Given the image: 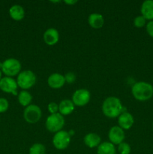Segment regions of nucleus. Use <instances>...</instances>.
I'll use <instances>...</instances> for the list:
<instances>
[{
	"label": "nucleus",
	"instance_id": "obj_1",
	"mask_svg": "<svg viewBox=\"0 0 153 154\" xmlns=\"http://www.w3.org/2000/svg\"><path fill=\"white\" fill-rule=\"evenodd\" d=\"M124 107L122 105L119 99L115 96L107 97L103 102L102 111L108 118H116L124 112Z\"/></svg>",
	"mask_w": 153,
	"mask_h": 154
},
{
	"label": "nucleus",
	"instance_id": "obj_2",
	"mask_svg": "<svg viewBox=\"0 0 153 154\" xmlns=\"http://www.w3.org/2000/svg\"><path fill=\"white\" fill-rule=\"evenodd\" d=\"M131 93L136 100L147 101L153 96V86L145 81L136 82L132 87Z\"/></svg>",
	"mask_w": 153,
	"mask_h": 154
},
{
	"label": "nucleus",
	"instance_id": "obj_3",
	"mask_svg": "<svg viewBox=\"0 0 153 154\" xmlns=\"http://www.w3.org/2000/svg\"><path fill=\"white\" fill-rule=\"evenodd\" d=\"M16 83H17L18 87H20L22 90H28L35 84L36 76L32 71H22L17 75Z\"/></svg>",
	"mask_w": 153,
	"mask_h": 154
},
{
	"label": "nucleus",
	"instance_id": "obj_4",
	"mask_svg": "<svg viewBox=\"0 0 153 154\" xmlns=\"http://www.w3.org/2000/svg\"><path fill=\"white\" fill-rule=\"evenodd\" d=\"M64 125V116L60 114L59 113L54 114H50L46 118L45 126L46 129L49 132L56 133L62 130Z\"/></svg>",
	"mask_w": 153,
	"mask_h": 154
},
{
	"label": "nucleus",
	"instance_id": "obj_5",
	"mask_svg": "<svg viewBox=\"0 0 153 154\" xmlns=\"http://www.w3.org/2000/svg\"><path fill=\"white\" fill-rule=\"evenodd\" d=\"M21 63L15 58H9L2 63V72L6 75V77H12L18 75L20 73Z\"/></svg>",
	"mask_w": 153,
	"mask_h": 154
},
{
	"label": "nucleus",
	"instance_id": "obj_6",
	"mask_svg": "<svg viewBox=\"0 0 153 154\" xmlns=\"http://www.w3.org/2000/svg\"><path fill=\"white\" fill-rule=\"evenodd\" d=\"M42 111L40 107L36 105H30L24 109L23 118L27 123H36L40 120Z\"/></svg>",
	"mask_w": 153,
	"mask_h": 154
},
{
	"label": "nucleus",
	"instance_id": "obj_7",
	"mask_svg": "<svg viewBox=\"0 0 153 154\" xmlns=\"http://www.w3.org/2000/svg\"><path fill=\"white\" fill-rule=\"evenodd\" d=\"M70 135L68 132L61 130L56 132L52 138V144L57 150H62L67 148L70 142Z\"/></svg>",
	"mask_w": 153,
	"mask_h": 154
},
{
	"label": "nucleus",
	"instance_id": "obj_8",
	"mask_svg": "<svg viewBox=\"0 0 153 154\" xmlns=\"http://www.w3.org/2000/svg\"><path fill=\"white\" fill-rule=\"evenodd\" d=\"M91 99L90 92L86 89H79L74 93L72 96V102L74 105L79 107L84 106L89 102Z\"/></svg>",
	"mask_w": 153,
	"mask_h": 154
},
{
	"label": "nucleus",
	"instance_id": "obj_9",
	"mask_svg": "<svg viewBox=\"0 0 153 154\" xmlns=\"http://www.w3.org/2000/svg\"><path fill=\"white\" fill-rule=\"evenodd\" d=\"M17 83L10 77H4L0 81V90L6 93H11L16 96L17 94Z\"/></svg>",
	"mask_w": 153,
	"mask_h": 154
},
{
	"label": "nucleus",
	"instance_id": "obj_10",
	"mask_svg": "<svg viewBox=\"0 0 153 154\" xmlns=\"http://www.w3.org/2000/svg\"><path fill=\"white\" fill-rule=\"evenodd\" d=\"M108 137H109L110 142L112 143V144L118 145L122 142H123L125 135H124V130L122 128H120L118 126H112L110 129Z\"/></svg>",
	"mask_w": 153,
	"mask_h": 154
},
{
	"label": "nucleus",
	"instance_id": "obj_11",
	"mask_svg": "<svg viewBox=\"0 0 153 154\" xmlns=\"http://www.w3.org/2000/svg\"><path fill=\"white\" fill-rule=\"evenodd\" d=\"M134 123V119L132 114L128 111H124L118 117V126L124 130H128L130 129Z\"/></svg>",
	"mask_w": 153,
	"mask_h": 154
},
{
	"label": "nucleus",
	"instance_id": "obj_12",
	"mask_svg": "<svg viewBox=\"0 0 153 154\" xmlns=\"http://www.w3.org/2000/svg\"><path fill=\"white\" fill-rule=\"evenodd\" d=\"M44 41L47 45L52 46L56 45L59 40V33L55 28L47 29L44 33Z\"/></svg>",
	"mask_w": 153,
	"mask_h": 154
},
{
	"label": "nucleus",
	"instance_id": "obj_13",
	"mask_svg": "<svg viewBox=\"0 0 153 154\" xmlns=\"http://www.w3.org/2000/svg\"><path fill=\"white\" fill-rule=\"evenodd\" d=\"M47 84L52 89H59L65 84L64 75L58 73H53L49 76Z\"/></svg>",
	"mask_w": 153,
	"mask_h": 154
},
{
	"label": "nucleus",
	"instance_id": "obj_14",
	"mask_svg": "<svg viewBox=\"0 0 153 154\" xmlns=\"http://www.w3.org/2000/svg\"><path fill=\"white\" fill-rule=\"evenodd\" d=\"M140 12L146 20H153V0L144 1L141 5Z\"/></svg>",
	"mask_w": 153,
	"mask_h": 154
},
{
	"label": "nucleus",
	"instance_id": "obj_15",
	"mask_svg": "<svg viewBox=\"0 0 153 154\" xmlns=\"http://www.w3.org/2000/svg\"><path fill=\"white\" fill-rule=\"evenodd\" d=\"M74 104L72 100L64 99L61 101L58 105V113L62 116H67L71 114L74 110Z\"/></svg>",
	"mask_w": 153,
	"mask_h": 154
},
{
	"label": "nucleus",
	"instance_id": "obj_16",
	"mask_svg": "<svg viewBox=\"0 0 153 154\" xmlns=\"http://www.w3.org/2000/svg\"><path fill=\"white\" fill-rule=\"evenodd\" d=\"M83 141L87 147H89V148H94V147H98L100 145L101 138H100V135H98V134L91 132V133L87 134L84 137Z\"/></svg>",
	"mask_w": 153,
	"mask_h": 154
},
{
	"label": "nucleus",
	"instance_id": "obj_17",
	"mask_svg": "<svg viewBox=\"0 0 153 154\" xmlns=\"http://www.w3.org/2000/svg\"><path fill=\"white\" fill-rule=\"evenodd\" d=\"M88 23L90 26L93 29H100L104 23V17L100 14L93 13L88 16Z\"/></svg>",
	"mask_w": 153,
	"mask_h": 154
},
{
	"label": "nucleus",
	"instance_id": "obj_18",
	"mask_svg": "<svg viewBox=\"0 0 153 154\" xmlns=\"http://www.w3.org/2000/svg\"><path fill=\"white\" fill-rule=\"evenodd\" d=\"M9 14L14 20L20 21L22 20L25 17V11L20 5H14L9 9Z\"/></svg>",
	"mask_w": 153,
	"mask_h": 154
},
{
	"label": "nucleus",
	"instance_id": "obj_19",
	"mask_svg": "<svg viewBox=\"0 0 153 154\" xmlns=\"http://www.w3.org/2000/svg\"><path fill=\"white\" fill-rule=\"evenodd\" d=\"M98 154H116L115 146L110 142L100 143V145L98 147Z\"/></svg>",
	"mask_w": 153,
	"mask_h": 154
},
{
	"label": "nucleus",
	"instance_id": "obj_20",
	"mask_svg": "<svg viewBox=\"0 0 153 154\" xmlns=\"http://www.w3.org/2000/svg\"><path fill=\"white\" fill-rule=\"evenodd\" d=\"M32 101V96L31 93H28L27 90H22L18 94V102L22 106L26 108L27 106L31 105Z\"/></svg>",
	"mask_w": 153,
	"mask_h": 154
},
{
	"label": "nucleus",
	"instance_id": "obj_21",
	"mask_svg": "<svg viewBox=\"0 0 153 154\" xmlns=\"http://www.w3.org/2000/svg\"><path fill=\"white\" fill-rule=\"evenodd\" d=\"M29 154H46V147L40 143L32 144L28 150Z\"/></svg>",
	"mask_w": 153,
	"mask_h": 154
},
{
	"label": "nucleus",
	"instance_id": "obj_22",
	"mask_svg": "<svg viewBox=\"0 0 153 154\" xmlns=\"http://www.w3.org/2000/svg\"><path fill=\"white\" fill-rule=\"evenodd\" d=\"M118 151L120 154H130L131 149L128 143L123 141L118 145Z\"/></svg>",
	"mask_w": 153,
	"mask_h": 154
},
{
	"label": "nucleus",
	"instance_id": "obj_23",
	"mask_svg": "<svg viewBox=\"0 0 153 154\" xmlns=\"http://www.w3.org/2000/svg\"><path fill=\"white\" fill-rule=\"evenodd\" d=\"M146 20L145 19L144 17H142V15H140V16L136 17L134 20V25L136 28H142L144 26L146 25Z\"/></svg>",
	"mask_w": 153,
	"mask_h": 154
},
{
	"label": "nucleus",
	"instance_id": "obj_24",
	"mask_svg": "<svg viewBox=\"0 0 153 154\" xmlns=\"http://www.w3.org/2000/svg\"><path fill=\"white\" fill-rule=\"evenodd\" d=\"M47 108L48 111L50 113V114H54L58 113V105L57 103H56V102H50L48 104Z\"/></svg>",
	"mask_w": 153,
	"mask_h": 154
},
{
	"label": "nucleus",
	"instance_id": "obj_25",
	"mask_svg": "<svg viewBox=\"0 0 153 154\" xmlns=\"http://www.w3.org/2000/svg\"><path fill=\"white\" fill-rule=\"evenodd\" d=\"M8 101L4 98H0V113H4L8 109Z\"/></svg>",
	"mask_w": 153,
	"mask_h": 154
},
{
	"label": "nucleus",
	"instance_id": "obj_26",
	"mask_svg": "<svg viewBox=\"0 0 153 154\" xmlns=\"http://www.w3.org/2000/svg\"><path fill=\"white\" fill-rule=\"evenodd\" d=\"M64 80H65V83L68 84H73L76 81V75L74 72H68L65 75H64Z\"/></svg>",
	"mask_w": 153,
	"mask_h": 154
},
{
	"label": "nucleus",
	"instance_id": "obj_27",
	"mask_svg": "<svg viewBox=\"0 0 153 154\" xmlns=\"http://www.w3.org/2000/svg\"><path fill=\"white\" fill-rule=\"evenodd\" d=\"M146 32L148 34V35L153 38V20L149 21L146 24Z\"/></svg>",
	"mask_w": 153,
	"mask_h": 154
},
{
	"label": "nucleus",
	"instance_id": "obj_28",
	"mask_svg": "<svg viewBox=\"0 0 153 154\" xmlns=\"http://www.w3.org/2000/svg\"><path fill=\"white\" fill-rule=\"evenodd\" d=\"M76 2H77V1H64V3L70 5H74L76 4Z\"/></svg>",
	"mask_w": 153,
	"mask_h": 154
},
{
	"label": "nucleus",
	"instance_id": "obj_29",
	"mask_svg": "<svg viewBox=\"0 0 153 154\" xmlns=\"http://www.w3.org/2000/svg\"><path fill=\"white\" fill-rule=\"evenodd\" d=\"M2 63H0V70H2Z\"/></svg>",
	"mask_w": 153,
	"mask_h": 154
},
{
	"label": "nucleus",
	"instance_id": "obj_30",
	"mask_svg": "<svg viewBox=\"0 0 153 154\" xmlns=\"http://www.w3.org/2000/svg\"><path fill=\"white\" fill-rule=\"evenodd\" d=\"M2 78V71L0 70V81H1Z\"/></svg>",
	"mask_w": 153,
	"mask_h": 154
},
{
	"label": "nucleus",
	"instance_id": "obj_31",
	"mask_svg": "<svg viewBox=\"0 0 153 154\" xmlns=\"http://www.w3.org/2000/svg\"><path fill=\"white\" fill-rule=\"evenodd\" d=\"M152 128H153V124H152Z\"/></svg>",
	"mask_w": 153,
	"mask_h": 154
}]
</instances>
